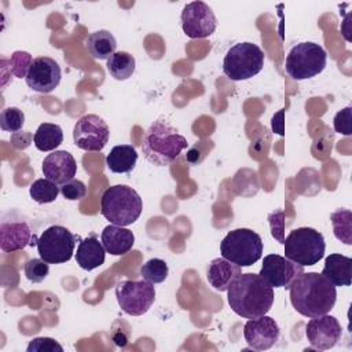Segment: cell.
<instances>
[{
	"label": "cell",
	"mask_w": 352,
	"mask_h": 352,
	"mask_svg": "<svg viewBox=\"0 0 352 352\" xmlns=\"http://www.w3.org/2000/svg\"><path fill=\"white\" fill-rule=\"evenodd\" d=\"M220 253L223 258L239 267H250L261 258V236L250 228L232 230L223 238Z\"/></svg>",
	"instance_id": "obj_5"
},
{
	"label": "cell",
	"mask_w": 352,
	"mask_h": 352,
	"mask_svg": "<svg viewBox=\"0 0 352 352\" xmlns=\"http://www.w3.org/2000/svg\"><path fill=\"white\" fill-rule=\"evenodd\" d=\"M107 72L110 76L118 81L129 78L136 67V60L133 55L125 51H117L107 59Z\"/></svg>",
	"instance_id": "obj_26"
},
{
	"label": "cell",
	"mask_w": 352,
	"mask_h": 352,
	"mask_svg": "<svg viewBox=\"0 0 352 352\" xmlns=\"http://www.w3.org/2000/svg\"><path fill=\"white\" fill-rule=\"evenodd\" d=\"M25 124V114L18 107H7L0 114V128L6 132H18Z\"/></svg>",
	"instance_id": "obj_30"
},
{
	"label": "cell",
	"mask_w": 352,
	"mask_h": 352,
	"mask_svg": "<svg viewBox=\"0 0 352 352\" xmlns=\"http://www.w3.org/2000/svg\"><path fill=\"white\" fill-rule=\"evenodd\" d=\"M109 126L96 114L82 116L73 128L74 144L85 151H100L109 142Z\"/></svg>",
	"instance_id": "obj_11"
},
{
	"label": "cell",
	"mask_w": 352,
	"mask_h": 352,
	"mask_svg": "<svg viewBox=\"0 0 352 352\" xmlns=\"http://www.w3.org/2000/svg\"><path fill=\"white\" fill-rule=\"evenodd\" d=\"M28 352H63V346L50 337H37L33 338L28 348Z\"/></svg>",
	"instance_id": "obj_33"
},
{
	"label": "cell",
	"mask_w": 352,
	"mask_h": 352,
	"mask_svg": "<svg viewBox=\"0 0 352 352\" xmlns=\"http://www.w3.org/2000/svg\"><path fill=\"white\" fill-rule=\"evenodd\" d=\"M29 194L37 204H50L56 199L59 187L48 179H37L30 184Z\"/></svg>",
	"instance_id": "obj_28"
},
{
	"label": "cell",
	"mask_w": 352,
	"mask_h": 352,
	"mask_svg": "<svg viewBox=\"0 0 352 352\" xmlns=\"http://www.w3.org/2000/svg\"><path fill=\"white\" fill-rule=\"evenodd\" d=\"M62 78L59 63L50 56H37L33 59L25 81L29 88L40 94L54 91Z\"/></svg>",
	"instance_id": "obj_14"
},
{
	"label": "cell",
	"mask_w": 352,
	"mask_h": 352,
	"mask_svg": "<svg viewBox=\"0 0 352 352\" xmlns=\"http://www.w3.org/2000/svg\"><path fill=\"white\" fill-rule=\"evenodd\" d=\"M186 147L187 140L176 128L164 120H157L144 133L142 153L148 162L157 166H166L172 164Z\"/></svg>",
	"instance_id": "obj_3"
},
{
	"label": "cell",
	"mask_w": 352,
	"mask_h": 352,
	"mask_svg": "<svg viewBox=\"0 0 352 352\" xmlns=\"http://www.w3.org/2000/svg\"><path fill=\"white\" fill-rule=\"evenodd\" d=\"M102 243L107 253L113 256H122L133 248L135 235L125 227L110 224L102 231Z\"/></svg>",
	"instance_id": "obj_19"
},
{
	"label": "cell",
	"mask_w": 352,
	"mask_h": 352,
	"mask_svg": "<svg viewBox=\"0 0 352 352\" xmlns=\"http://www.w3.org/2000/svg\"><path fill=\"white\" fill-rule=\"evenodd\" d=\"M41 169L45 179L62 186L74 179L77 173V164L69 151L55 150L44 158Z\"/></svg>",
	"instance_id": "obj_17"
},
{
	"label": "cell",
	"mask_w": 352,
	"mask_h": 352,
	"mask_svg": "<svg viewBox=\"0 0 352 352\" xmlns=\"http://www.w3.org/2000/svg\"><path fill=\"white\" fill-rule=\"evenodd\" d=\"M280 330L275 319L263 315L249 319L243 326V337L248 345L256 351L270 349L279 340Z\"/></svg>",
	"instance_id": "obj_16"
},
{
	"label": "cell",
	"mask_w": 352,
	"mask_h": 352,
	"mask_svg": "<svg viewBox=\"0 0 352 352\" xmlns=\"http://www.w3.org/2000/svg\"><path fill=\"white\" fill-rule=\"evenodd\" d=\"M334 131L337 133L349 136L352 133V107L346 106L345 109L340 110L333 120Z\"/></svg>",
	"instance_id": "obj_34"
},
{
	"label": "cell",
	"mask_w": 352,
	"mask_h": 352,
	"mask_svg": "<svg viewBox=\"0 0 352 352\" xmlns=\"http://www.w3.org/2000/svg\"><path fill=\"white\" fill-rule=\"evenodd\" d=\"M352 258L340 253H333L324 258L322 275L329 279L334 286H351Z\"/></svg>",
	"instance_id": "obj_22"
},
{
	"label": "cell",
	"mask_w": 352,
	"mask_h": 352,
	"mask_svg": "<svg viewBox=\"0 0 352 352\" xmlns=\"http://www.w3.org/2000/svg\"><path fill=\"white\" fill-rule=\"evenodd\" d=\"M264 66V52L253 43H238L232 45L223 60V72L232 81L254 77Z\"/></svg>",
	"instance_id": "obj_7"
},
{
	"label": "cell",
	"mask_w": 352,
	"mask_h": 352,
	"mask_svg": "<svg viewBox=\"0 0 352 352\" xmlns=\"http://www.w3.org/2000/svg\"><path fill=\"white\" fill-rule=\"evenodd\" d=\"M304 272V267L279 254H268L263 260L258 275L271 287L289 289L294 279Z\"/></svg>",
	"instance_id": "obj_13"
},
{
	"label": "cell",
	"mask_w": 352,
	"mask_h": 352,
	"mask_svg": "<svg viewBox=\"0 0 352 352\" xmlns=\"http://www.w3.org/2000/svg\"><path fill=\"white\" fill-rule=\"evenodd\" d=\"M138 161L136 148L132 144L114 146L106 155V165L114 173L131 172Z\"/></svg>",
	"instance_id": "obj_23"
},
{
	"label": "cell",
	"mask_w": 352,
	"mask_h": 352,
	"mask_svg": "<svg viewBox=\"0 0 352 352\" xmlns=\"http://www.w3.org/2000/svg\"><path fill=\"white\" fill-rule=\"evenodd\" d=\"M182 28L190 38H205L214 33L217 21L212 8L204 1H191L184 6L182 15Z\"/></svg>",
	"instance_id": "obj_12"
},
{
	"label": "cell",
	"mask_w": 352,
	"mask_h": 352,
	"mask_svg": "<svg viewBox=\"0 0 352 352\" xmlns=\"http://www.w3.org/2000/svg\"><path fill=\"white\" fill-rule=\"evenodd\" d=\"M60 194L69 201H78L85 197L87 187L81 180H70L60 186Z\"/></svg>",
	"instance_id": "obj_35"
},
{
	"label": "cell",
	"mask_w": 352,
	"mask_h": 352,
	"mask_svg": "<svg viewBox=\"0 0 352 352\" xmlns=\"http://www.w3.org/2000/svg\"><path fill=\"white\" fill-rule=\"evenodd\" d=\"M104 257H106V249L103 243L99 242L95 234L84 238L78 243L76 261L82 270L92 271L100 267L104 263Z\"/></svg>",
	"instance_id": "obj_20"
},
{
	"label": "cell",
	"mask_w": 352,
	"mask_h": 352,
	"mask_svg": "<svg viewBox=\"0 0 352 352\" xmlns=\"http://www.w3.org/2000/svg\"><path fill=\"white\" fill-rule=\"evenodd\" d=\"M231 309L246 319L267 315L274 304V287L258 274H239L227 289Z\"/></svg>",
	"instance_id": "obj_2"
},
{
	"label": "cell",
	"mask_w": 352,
	"mask_h": 352,
	"mask_svg": "<svg viewBox=\"0 0 352 352\" xmlns=\"http://www.w3.org/2000/svg\"><path fill=\"white\" fill-rule=\"evenodd\" d=\"M241 267L226 260V258H214L210 261L206 272V278L209 285L219 290V292H227L231 282L239 275Z\"/></svg>",
	"instance_id": "obj_21"
},
{
	"label": "cell",
	"mask_w": 352,
	"mask_h": 352,
	"mask_svg": "<svg viewBox=\"0 0 352 352\" xmlns=\"http://www.w3.org/2000/svg\"><path fill=\"white\" fill-rule=\"evenodd\" d=\"M327 63V54L316 43L304 41L294 45L285 62L286 73L294 80L312 78L322 73Z\"/></svg>",
	"instance_id": "obj_8"
},
{
	"label": "cell",
	"mask_w": 352,
	"mask_h": 352,
	"mask_svg": "<svg viewBox=\"0 0 352 352\" xmlns=\"http://www.w3.org/2000/svg\"><path fill=\"white\" fill-rule=\"evenodd\" d=\"M85 47L94 59H109L117 48V40L109 30H96L85 40Z\"/></svg>",
	"instance_id": "obj_24"
},
{
	"label": "cell",
	"mask_w": 352,
	"mask_h": 352,
	"mask_svg": "<svg viewBox=\"0 0 352 352\" xmlns=\"http://www.w3.org/2000/svg\"><path fill=\"white\" fill-rule=\"evenodd\" d=\"M289 292L293 308L307 318L329 314L337 300L336 286L319 272H302Z\"/></svg>",
	"instance_id": "obj_1"
},
{
	"label": "cell",
	"mask_w": 352,
	"mask_h": 352,
	"mask_svg": "<svg viewBox=\"0 0 352 352\" xmlns=\"http://www.w3.org/2000/svg\"><path fill=\"white\" fill-rule=\"evenodd\" d=\"M285 257L302 265H314L324 256V238L311 227H298L283 241Z\"/></svg>",
	"instance_id": "obj_6"
},
{
	"label": "cell",
	"mask_w": 352,
	"mask_h": 352,
	"mask_svg": "<svg viewBox=\"0 0 352 352\" xmlns=\"http://www.w3.org/2000/svg\"><path fill=\"white\" fill-rule=\"evenodd\" d=\"M139 272L144 280L154 285V283L164 282L168 278L169 270H168V264L164 260L150 258L140 267Z\"/></svg>",
	"instance_id": "obj_29"
},
{
	"label": "cell",
	"mask_w": 352,
	"mask_h": 352,
	"mask_svg": "<svg viewBox=\"0 0 352 352\" xmlns=\"http://www.w3.org/2000/svg\"><path fill=\"white\" fill-rule=\"evenodd\" d=\"M143 210L140 195L129 186L116 184L106 188L100 198V213L111 224H133Z\"/></svg>",
	"instance_id": "obj_4"
},
{
	"label": "cell",
	"mask_w": 352,
	"mask_h": 352,
	"mask_svg": "<svg viewBox=\"0 0 352 352\" xmlns=\"http://www.w3.org/2000/svg\"><path fill=\"white\" fill-rule=\"evenodd\" d=\"M33 59L29 52L26 51H16L11 55L10 66H11V74H14L18 78L26 77L29 67L32 65Z\"/></svg>",
	"instance_id": "obj_32"
},
{
	"label": "cell",
	"mask_w": 352,
	"mask_h": 352,
	"mask_svg": "<svg viewBox=\"0 0 352 352\" xmlns=\"http://www.w3.org/2000/svg\"><path fill=\"white\" fill-rule=\"evenodd\" d=\"M33 238L32 230L25 220H3L0 224V248L6 253L25 249Z\"/></svg>",
	"instance_id": "obj_18"
},
{
	"label": "cell",
	"mask_w": 352,
	"mask_h": 352,
	"mask_svg": "<svg viewBox=\"0 0 352 352\" xmlns=\"http://www.w3.org/2000/svg\"><path fill=\"white\" fill-rule=\"evenodd\" d=\"M305 336L311 346L326 351L333 348L341 340L342 329L337 318L324 314L311 318L305 326Z\"/></svg>",
	"instance_id": "obj_15"
},
{
	"label": "cell",
	"mask_w": 352,
	"mask_h": 352,
	"mask_svg": "<svg viewBox=\"0 0 352 352\" xmlns=\"http://www.w3.org/2000/svg\"><path fill=\"white\" fill-rule=\"evenodd\" d=\"M334 235L338 241L352 243V213L348 209H338L330 214Z\"/></svg>",
	"instance_id": "obj_27"
},
{
	"label": "cell",
	"mask_w": 352,
	"mask_h": 352,
	"mask_svg": "<svg viewBox=\"0 0 352 352\" xmlns=\"http://www.w3.org/2000/svg\"><path fill=\"white\" fill-rule=\"evenodd\" d=\"M33 136L30 132H26V131H18V132H14L11 135V144L15 147V148H26L30 142H32Z\"/></svg>",
	"instance_id": "obj_36"
},
{
	"label": "cell",
	"mask_w": 352,
	"mask_h": 352,
	"mask_svg": "<svg viewBox=\"0 0 352 352\" xmlns=\"http://www.w3.org/2000/svg\"><path fill=\"white\" fill-rule=\"evenodd\" d=\"M40 258L48 264H62L73 257L76 235L63 226H51L37 238Z\"/></svg>",
	"instance_id": "obj_9"
},
{
	"label": "cell",
	"mask_w": 352,
	"mask_h": 352,
	"mask_svg": "<svg viewBox=\"0 0 352 352\" xmlns=\"http://www.w3.org/2000/svg\"><path fill=\"white\" fill-rule=\"evenodd\" d=\"M33 142L40 151H52L63 142V132L58 124L43 122L33 135Z\"/></svg>",
	"instance_id": "obj_25"
},
{
	"label": "cell",
	"mask_w": 352,
	"mask_h": 352,
	"mask_svg": "<svg viewBox=\"0 0 352 352\" xmlns=\"http://www.w3.org/2000/svg\"><path fill=\"white\" fill-rule=\"evenodd\" d=\"M116 297L120 308L131 315L140 316L146 314L154 300L155 289L147 280H121L116 286Z\"/></svg>",
	"instance_id": "obj_10"
},
{
	"label": "cell",
	"mask_w": 352,
	"mask_h": 352,
	"mask_svg": "<svg viewBox=\"0 0 352 352\" xmlns=\"http://www.w3.org/2000/svg\"><path fill=\"white\" fill-rule=\"evenodd\" d=\"M50 272L48 263L43 258H30L25 263V275L33 283L43 282Z\"/></svg>",
	"instance_id": "obj_31"
}]
</instances>
